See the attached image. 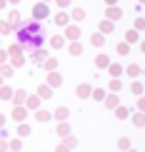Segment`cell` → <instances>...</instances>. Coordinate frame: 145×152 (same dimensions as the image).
Segmentation results:
<instances>
[{
    "label": "cell",
    "instance_id": "6",
    "mask_svg": "<svg viewBox=\"0 0 145 152\" xmlns=\"http://www.w3.org/2000/svg\"><path fill=\"white\" fill-rule=\"evenodd\" d=\"M100 33H113V20H110V18H108V20H103V23H100Z\"/></svg>",
    "mask_w": 145,
    "mask_h": 152
},
{
    "label": "cell",
    "instance_id": "43",
    "mask_svg": "<svg viewBox=\"0 0 145 152\" xmlns=\"http://www.w3.org/2000/svg\"><path fill=\"white\" fill-rule=\"evenodd\" d=\"M8 3H18V0H8Z\"/></svg>",
    "mask_w": 145,
    "mask_h": 152
},
{
    "label": "cell",
    "instance_id": "11",
    "mask_svg": "<svg viewBox=\"0 0 145 152\" xmlns=\"http://www.w3.org/2000/svg\"><path fill=\"white\" fill-rule=\"evenodd\" d=\"M10 55H13V58L18 60V65L23 62V55H20V48H18V45H13V48H10Z\"/></svg>",
    "mask_w": 145,
    "mask_h": 152
},
{
    "label": "cell",
    "instance_id": "38",
    "mask_svg": "<svg viewBox=\"0 0 145 152\" xmlns=\"http://www.w3.org/2000/svg\"><path fill=\"white\" fill-rule=\"evenodd\" d=\"M140 112H145V97H140V107H138Z\"/></svg>",
    "mask_w": 145,
    "mask_h": 152
},
{
    "label": "cell",
    "instance_id": "35",
    "mask_svg": "<svg viewBox=\"0 0 145 152\" xmlns=\"http://www.w3.org/2000/svg\"><path fill=\"white\" fill-rule=\"evenodd\" d=\"M128 147H130V142H128V140L123 137V140H120V150H128Z\"/></svg>",
    "mask_w": 145,
    "mask_h": 152
},
{
    "label": "cell",
    "instance_id": "33",
    "mask_svg": "<svg viewBox=\"0 0 145 152\" xmlns=\"http://www.w3.org/2000/svg\"><path fill=\"white\" fill-rule=\"evenodd\" d=\"M38 117H40V120H50V112H45V110H40V112H38Z\"/></svg>",
    "mask_w": 145,
    "mask_h": 152
},
{
    "label": "cell",
    "instance_id": "24",
    "mask_svg": "<svg viewBox=\"0 0 145 152\" xmlns=\"http://www.w3.org/2000/svg\"><path fill=\"white\" fill-rule=\"evenodd\" d=\"M105 105H108V107H115V105H118V97H115V95H110V97H105Z\"/></svg>",
    "mask_w": 145,
    "mask_h": 152
},
{
    "label": "cell",
    "instance_id": "8",
    "mask_svg": "<svg viewBox=\"0 0 145 152\" xmlns=\"http://www.w3.org/2000/svg\"><path fill=\"white\" fill-rule=\"evenodd\" d=\"M60 82H63V77H60V75H55V72H50V77H48V85H50V87H58Z\"/></svg>",
    "mask_w": 145,
    "mask_h": 152
},
{
    "label": "cell",
    "instance_id": "40",
    "mask_svg": "<svg viewBox=\"0 0 145 152\" xmlns=\"http://www.w3.org/2000/svg\"><path fill=\"white\" fill-rule=\"evenodd\" d=\"M3 122H5V117H3V115H0V127H3Z\"/></svg>",
    "mask_w": 145,
    "mask_h": 152
},
{
    "label": "cell",
    "instance_id": "3",
    "mask_svg": "<svg viewBox=\"0 0 145 152\" xmlns=\"http://www.w3.org/2000/svg\"><path fill=\"white\" fill-rule=\"evenodd\" d=\"M65 37H68V40H78V37H80V28H75V25H68V30H65Z\"/></svg>",
    "mask_w": 145,
    "mask_h": 152
},
{
    "label": "cell",
    "instance_id": "12",
    "mask_svg": "<svg viewBox=\"0 0 145 152\" xmlns=\"http://www.w3.org/2000/svg\"><path fill=\"white\" fill-rule=\"evenodd\" d=\"M95 65H100V67L110 65V58H108V55H98V58H95Z\"/></svg>",
    "mask_w": 145,
    "mask_h": 152
},
{
    "label": "cell",
    "instance_id": "15",
    "mask_svg": "<svg viewBox=\"0 0 145 152\" xmlns=\"http://www.w3.org/2000/svg\"><path fill=\"white\" fill-rule=\"evenodd\" d=\"M50 45H53V48H63V45H65V37H58V35H55L53 40H50Z\"/></svg>",
    "mask_w": 145,
    "mask_h": 152
},
{
    "label": "cell",
    "instance_id": "39",
    "mask_svg": "<svg viewBox=\"0 0 145 152\" xmlns=\"http://www.w3.org/2000/svg\"><path fill=\"white\" fill-rule=\"evenodd\" d=\"M10 147V145H5V142H0V152H5V150H8Z\"/></svg>",
    "mask_w": 145,
    "mask_h": 152
},
{
    "label": "cell",
    "instance_id": "7",
    "mask_svg": "<svg viewBox=\"0 0 145 152\" xmlns=\"http://www.w3.org/2000/svg\"><path fill=\"white\" fill-rule=\"evenodd\" d=\"M33 60H35V62H45V60H48V53H45V50H35V53H33Z\"/></svg>",
    "mask_w": 145,
    "mask_h": 152
},
{
    "label": "cell",
    "instance_id": "25",
    "mask_svg": "<svg viewBox=\"0 0 145 152\" xmlns=\"http://www.w3.org/2000/svg\"><path fill=\"white\" fill-rule=\"evenodd\" d=\"M133 122L138 125V127H143V125H145V117H143V115H133Z\"/></svg>",
    "mask_w": 145,
    "mask_h": 152
},
{
    "label": "cell",
    "instance_id": "10",
    "mask_svg": "<svg viewBox=\"0 0 145 152\" xmlns=\"http://www.w3.org/2000/svg\"><path fill=\"white\" fill-rule=\"evenodd\" d=\"M108 67H110V75H113V77H120V75H123V67L118 65V62H113V65H108Z\"/></svg>",
    "mask_w": 145,
    "mask_h": 152
},
{
    "label": "cell",
    "instance_id": "30",
    "mask_svg": "<svg viewBox=\"0 0 145 152\" xmlns=\"http://www.w3.org/2000/svg\"><path fill=\"white\" fill-rule=\"evenodd\" d=\"M93 97H95V100H105V92L103 90H95V92H93Z\"/></svg>",
    "mask_w": 145,
    "mask_h": 152
},
{
    "label": "cell",
    "instance_id": "4",
    "mask_svg": "<svg viewBox=\"0 0 145 152\" xmlns=\"http://www.w3.org/2000/svg\"><path fill=\"white\" fill-rule=\"evenodd\" d=\"M25 112H28V110H25L23 105H15V110H13V117H15V120H20V122H23V120H25Z\"/></svg>",
    "mask_w": 145,
    "mask_h": 152
},
{
    "label": "cell",
    "instance_id": "9",
    "mask_svg": "<svg viewBox=\"0 0 145 152\" xmlns=\"http://www.w3.org/2000/svg\"><path fill=\"white\" fill-rule=\"evenodd\" d=\"M70 55H83V45H80L78 40L70 42Z\"/></svg>",
    "mask_w": 145,
    "mask_h": 152
},
{
    "label": "cell",
    "instance_id": "13",
    "mask_svg": "<svg viewBox=\"0 0 145 152\" xmlns=\"http://www.w3.org/2000/svg\"><path fill=\"white\" fill-rule=\"evenodd\" d=\"M90 42H93L95 48H100V45H103V33H95V35L90 37Z\"/></svg>",
    "mask_w": 145,
    "mask_h": 152
},
{
    "label": "cell",
    "instance_id": "21",
    "mask_svg": "<svg viewBox=\"0 0 145 152\" xmlns=\"http://www.w3.org/2000/svg\"><path fill=\"white\" fill-rule=\"evenodd\" d=\"M55 23H58V25H68V15H65V12H60V15H55Z\"/></svg>",
    "mask_w": 145,
    "mask_h": 152
},
{
    "label": "cell",
    "instance_id": "44",
    "mask_svg": "<svg viewBox=\"0 0 145 152\" xmlns=\"http://www.w3.org/2000/svg\"><path fill=\"white\" fill-rule=\"evenodd\" d=\"M108 3H110V5H113V3H115V0H108Z\"/></svg>",
    "mask_w": 145,
    "mask_h": 152
},
{
    "label": "cell",
    "instance_id": "41",
    "mask_svg": "<svg viewBox=\"0 0 145 152\" xmlns=\"http://www.w3.org/2000/svg\"><path fill=\"white\" fill-rule=\"evenodd\" d=\"M140 48H143V53H145V42H143V45H140Z\"/></svg>",
    "mask_w": 145,
    "mask_h": 152
},
{
    "label": "cell",
    "instance_id": "1",
    "mask_svg": "<svg viewBox=\"0 0 145 152\" xmlns=\"http://www.w3.org/2000/svg\"><path fill=\"white\" fill-rule=\"evenodd\" d=\"M35 33H40V23H30V25H23V30L18 33V42H20L23 48H40V40L43 37Z\"/></svg>",
    "mask_w": 145,
    "mask_h": 152
},
{
    "label": "cell",
    "instance_id": "29",
    "mask_svg": "<svg viewBox=\"0 0 145 152\" xmlns=\"http://www.w3.org/2000/svg\"><path fill=\"white\" fill-rule=\"evenodd\" d=\"M138 40V33H135V30H130V33H128V42H135Z\"/></svg>",
    "mask_w": 145,
    "mask_h": 152
},
{
    "label": "cell",
    "instance_id": "2",
    "mask_svg": "<svg viewBox=\"0 0 145 152\" xmlns=\"http://www.w3.org/2000/svg\"><path fill=\"white\" fill-rule=\"evenodd\" d=\"M45 15H48V5L45 3H38L35 8H33V18H35V20H43Z\"/></svg>",
    "mask_w": 145,
    "mask_h": 152
},
{
    "label": "cell",
    "instance_id": "18",
    "mask_svg": "<svg viewBox=\"0 0 145 152\" xmlns=\"http://www.w3.org/2000/svg\"><path fill=\"white\" fill-rule=\"evenodd\" d=\"M128 75L130 77H138V75H140V67L138 65H128Z\"/></svg>",
    "mask_w": 145,
    "mask_h": 152
},
{
    "label": "cell",
    "instance_id": "45",
    "mask_svg": "<svg viewBox=\"0 0 145 152\" xmlns=\"http://www.w3.org/2000/svg\"><path fill=\"white\" fill-rule=\"evenodd\" d=\"M0 85H3V77H0Z\"/></svg>",
    "mask_w": 145,
    "mask_h": 152
},
{
    "label": "cell",
    "instance_id": "17",
    "mask_svg": "<svg viewBox=\"0 0 145 152\" xmlns=\"http://www.w3.org/2000/svg\"><path fill=\"white\" fill-rule=\"evenodd\" d=\"M0 97H3V100H10V97H13V90H10V87H0Z\"/></svg>",
    "mask_w": 145,
    "mask_h": 152
},
{
    "label": "cell",
    "instance_id": "22",
    "mask_svg": "<svg viewBox=\"0 0 145 152\" xmlns=\"http://www.w3.org/2000/svg\"><path fill=\"white\" fill-rule=\"evenodd\" d=\"M130 90H133L135 95H143V85H140V82H138V80H135V82H133V85H130Z\"/></svg>",
    "mask_w": 145,
    "mask_h": 152
},
{
    "label": "cell",
    "instance_id": "26",
    "mask_svg": "<svg viewBox=\"0 0 145 152\" xmlns=\"http://www.w3.org/2000/svg\"><path fill=\"white\" fill-rule=\"evenodd\" d=\"M35 105H40V100H38V97H28V102H25V107H35Z\"/></svg>",
    "mask_w": 145,
    "mask_h": 152
},
{
    "label": "cell",
    "instance_id": "42",
    "mask_svg": "<svg viewBox=\"0 0 145 152\" xmlns=\"http://www.w3.org/2000/svg\"><path fill=\"white\" fill-rule=\"evenodd\" d=\"M0 33H3V23H0Z\"/></svg>",
    "mask_w": 145,
    "mask_h": 152
},
{
    "label": "cell",
    "instance_id": "32",
    "mask_svg": "<svg viewBox=\"0 0 145 152\" xmlns=\"http://www.w3.org/2000/svg\"><path fill=\"white\" fill-rule=\"evenodd\" d=\"M135 28H138V30L145 28V20H143V18H138V20H135Z\"/></svg>",
    "mask_w": 145,
    "mask_h": 152
},
{
    "label": "cell",
    "instance_id": "36",
    "mask_svg": "<svg viewBox=\"0 0 145 152\" xmlns=\"http://www.w3.org/2000/svg\"><path fill=\"white\" fill-rule=\"evenodd\" d=\"M58 5H60V8H68V5H70V0H58Z\"/></svg>",
    "mask_w": 145,
    "mask_h": 152
},
{
    "label": "cell",
    "instance_id": "34",
    "mask_svg": "<svg viewBox=\"0 0 145 152\" xmlns=\"http://www.w3.org/2000/svg\"><path fill=\"white\" fill-rule=\"evenodd\" d=\"M58 130H60V135H68V132H70V130H68V125H65V122H63V125H60Z\"/></svg>",
    "mask_w": 145,
    "mask_h": 152
},
{
    "label": "cell",
    "instance_id": "5",
    "mask_svg": "<svg viewBox=\"0 0 145 152\" xmlns=\"http://www.w3.org/2000/svg\"><path fill=\"white\" fill-rule=\"evenodd\" d=\"M120 15H123L120 8H108V18L110 20H120Z\"/></svg>",
    "mask_w": 145,
    "mask_h": 152
},
{
    "label": "cell",
    "instance_id": "20",
    "mask_svg": "<svg viewBox=\"0 0 145 152\" xmlns=\"http://www.w3.org/2000/svg\"><path fill=\"white\" fill-rule=\"evenodd\" d=\"M128 50H130V42H128V40L118 45V53H120V55H125V53H128Z\"/></svg>",
    "mask_w": 145,
    "mask_h": 152
},
{
    "label": "cell",
    "instance_id": "27",
    "mask_svg": "<svg viewBox=\"0 0 145 152\" xmlns=\"http://www.w3.org/2000/svg\"><path fill=\"white\" fill-rule=\"evenodd\" d=\"M45 70H55V60H53V58L45 60Z\"/></svg>",
    "mask_w": 145,
    "mask_h": 152
},
{
    "label": "cell",
    "instance_id": "37",
    "mask_svg": "<svg viewBox=\"0 0 145 152\" xmlns=\"http://www.w3.org/2000/svg\"><path fill=\"white\" fill-rule=\"evenodd\" d=\"M58 152H70V145H63V147H58Z\"/></svg>",
    "mask_w": 145,
    "mask_h": 152
},
{
    "label": "cell",
    "instance_id": "19",
    "mask_svg": "<svg viewBox=\"0 0 145 152\" xmlns=\"http://www.w3.org/2000/svg\"><path fill=\"white\" fill-rule=\"evenodd\" d=\"M110 90H113V92L120 90V77H113V80H110Z\"/></svg>",
    "mask_w": 145,
    "mask_h": 152
},
{
    "label": "cell",
    "instance_id": "31",
    "mask_svg": "<svg viewBox=\"0 0 145 152\" xmlns=\"http://www.w3.org/2000/svg\"><path fill=\"white\" fill-rule=\"evenodd\" d=\"M10 150H15V152L20 150V140H13V142H10Z\"/></svg>",
    "mask_w": 145,
    "mask_h": 152
},
{
    "label": "cell",
    "instance_id": "16",
    "mask_svg": "<svg viewBox=\"0 0 145 152\" xmlns=\"http://www.w3.org/2000/svg\"><path fill=\"white\" fill-rule=\"evenodd\" d=\"M13 100H15V105H20V102L28 100V95H25V92H15V95H13Z\"/></svg>",
    "mask_w": 145,
    "mask_h": 152
},
{
    "label": "cell",
    "instance_id": "28",
    "mask_svg": "<svg viewBox=\"0 0 145 152\" xmlns=\"http://www.w3.org/2000/svg\"><path fill=\"white\" fill-rule=\"evenodd\" d=\"M40 97H50V85H45V87H40Z\"/></svg>",
    "mask_w": 145,
    "mask_h": 152
},
{
    "label": "cell",
    "instance_id": "23",
    "mask_svg": "<svg viewBox=\"0 0 145 152\" xmlns=\"http://www.w3.org/2000/svg\"><path fill=\"white\" fill-rule=\"evenodd\" d=\"M83 18H85V12L80 10V8H75V10H73V20H83Z\"/></svg>",
    "mask_w": 145,
    "mask_h": 152
},
{
    "label": "cell",
    "instance_id": "14",
    "mask_svg": "<svg viewBox=\"0 0 145 152\" xmlns=\"http://www.w3.org/2000/svg\"><path fill=\"white\" fill-rule=\"evenodd\" d=\"M78 95H80V97H88V95H93V92H90V85H80V87H78Z\"/></svg>",
    "mask_w": 145,
    "mask_h": 152
}]
</instances>
